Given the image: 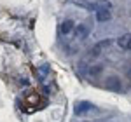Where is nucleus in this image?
Segmentation results:
<instances>
[{
	"instance_id": "f257e3e1",
	"label": "nucleus",
	"mask_w": 131,
	"mask_h": 122,
	"mask_svg": "<svg viewBox=\"0 0 131 122\" xmlns=\"http://www.w3.org/2000/svg\"><path fill=\"white\" fill-rule=\"evenodd\" d=\"M94 110V105L89 101H81L75 105V108H73V112H75V115H84V113L88 112H93Z\"/></svg>"
},
{
	"instance_id": "f03ea898",
	"label": "nucleus",
	"mask_w": 131,
	"mask_h": 122,
	"mask_svg": "<svg viewBox=\"0 0 131 122\" xmlns=\"http://www.w3.org/2000/svg\"><path fill=\"white\" fill-rule=\"evenodd\" d=\"M107 87H108L110 91H114V92H121V89H122L121 79H119L117 75H110V77L107 79Z\"/></svg>"
},
{
	"instance_id": "7ed1b4c3",
	"label": "nucleus",
	"mask_w": 131,
	"mask_h": 122,
	"mask_svg": "<svg viewBox=\"0 0 131 122\" xmlns=\"http://www.w3.org/2000/svg\"><path fill=\"white\" fill-rule=\"evenodd\" d=\"M89 31H91L89 23H82L79 26H75V35H77V39H86V37L89 35Z\"/></svg>"
},
{
	"instance_id": "20e7f679",
	"label": "nucleus",
	"mask_w": 131,
	"mask_h": 122,
	"mask_svg": "<svg viewBox=\"0 0 131 122\" xmlns=\"http://www.w3.org/2000/svg\"><path fill=\"white\" fill-rule=\"evenodd\" d=\"M110 9L108 7H98L96 10V21H100V23H105V21H110Z\"/></svg>"
},
{
	"instance_id": "39448f33",
	"label": "nucleus",
	"mask_w": 131,
	"mask_h": 122,
	"mask_svg": "<svg viewBox=\"0 0 131 122\" xmlns=\"http://www.w3.org/2000/svg\"><path fill=\"white\" fill-rule=\"evenodd\" d=\"M117 45L121 49H126V51H131V33H126L117 39Z\"/></svg>"
},
{
	"instance_id": "423d86ee",
	"label": "nucleus",
	"mask_w": 131,
	"mask_h": 122,
	"mask_svg": "<svg viewBox=\"0 0 131 122\" xmlns=\"http://www.w3.org/2000/svg\"><path fill=\"white\" fill-rule=\"evenodd\" d=\"M72 30H75V23L72 19H67V21L61 23V33H63V35H68Z\"/></svg>"
},
{
	"instance_id": "0eeeda50",
	"label": "nucleus",
	"mask_w": 131,
	"mask_h": 122,
	"mask_svg": "<svg viewBox=\"0 0 131 122\" xmlns=\"http://www.w3.org/2000/svg\"><path fill=\"white\" fill-rule=\"evenodd\" d=\"M107 44H110V40H105V42H100V44H96V45L91 49L89 54H91V56H98V54L101 52V47H103V45H107Z\"/></svg>"
},
{
	"instance_id": "6e6552de",
	"label": "nucleus",
	"mask_w": 131,
	"mask_h": 122,
	"mask_svg": "<svg viewBox=\"0 0 131 122\" xmlns=\"http://www.w3.org/2000/svg\"><path fill=\"white\" fill-rule=\"evenodd\" d=\"M124 73H126V77L131 80V63H128V65L124 66Z\"/></svg>"
},
{
	"instance_id": "1a4fd4ad",
	"label": "nucleus",
	"mask_w": 131,
	"mask_h": 122,
	"mask_svg": "<svg viewBox=\"0 0 131 122\" xmlns=\"http://www.w3.org/2000/svg\"><path fill=\"white\" fill-rule=\"evenodd\" d=\"M89 71H91V75H94V73H100V71H101V66H100V65H98V66H93Z\"/></svg>"
}]
</instances>
